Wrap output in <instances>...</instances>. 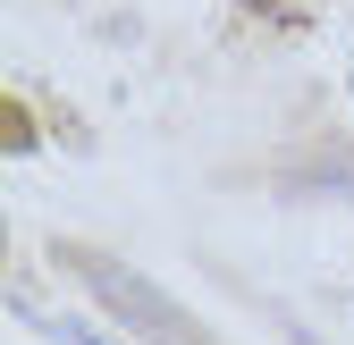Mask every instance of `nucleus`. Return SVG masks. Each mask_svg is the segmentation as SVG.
<instances>
[{"label": "nucleus", "instance_id": "1", "mask_svg": "<svg viewBox=\"0 0 354 345\" xmlns=\"http://www.w3.org/2000/svg\"><path fill=\"white\" fill-rule=\"evenodd\" d=\"M84 286H93V295H102V304H110L118 320H136V328H144L152 345H203V328H194L186 312H177V304H169L160 286H144V278H127L118 262H84Z\"/></svg>", "mask_w": 354, "mask_h": 345}, {"label": "nucleus", "instance_id": "2", "mask_svg": "<svg viewBox=\"0 0 354 345\" xmlns=\"http://www.w3.org/2000/svg\"><path fill=\"white\" fill-rule=\"evenodd\" d=\"M59 337H68V345H110V337H84V328H59Z\"/></svg>", "mask_w": 354, "mask_h": 345}]
</instances>
